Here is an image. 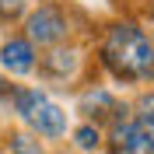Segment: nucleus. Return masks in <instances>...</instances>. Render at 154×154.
Wrapping results in <instances>:
<instances>
[{"label":"nucleus","mask_w":154,"mask_h":154,"mask_svg":"<svg viewBox=\"0 0 154 154\" xmlns=\"http://www.w3.org/2000/svg\"><path fill=\"white\" fill-rule=\"evenodd\" d=\"M102 63L119 81H151L154 77V42L137 25H112L102 42Z\"/></svg>","instance_id":"obj_1"},{"label":"nucleus","mask_w":154,"mask_h":154,"mask_svg":"<svg viewBox=\"0 0 154 154\" xmlns=\"http://www.w3.org/2000/svg\"><path fill=\"white\" fill-rule=\"evenodd\" d=\"M14 105H18V116L42 137H60L67 130V112L38 88H21L14 95Z\"/></svg>","instance_id":"obj_2"},{"label":"nucleus","mask_w":154,"mask_h":154,"mask_svg":"<svg viewBox=\"0 0 154 154\" xmlns=\"http://www.w3.org/2000/svg\"><path fill=\"white\" fill-rule=\"evenodd\" d=\"M28 42L32 46H53V42H60V38L67 35V14L60 7H53V4H42L38 11H32L28 18Z\"/></svg>","instance_id":"obj_3"},{"label":"nucleus","mask_w":154,"mask_h":154,"mask_svg":"<svg viewBox=\"0 0 154 154\" xmlns=\"http://www.w3.org/2000/svg\"><path fill=\"white\" fill-rule=\"evenodd\" d=\"M112 154H154L147 126L140 119H116L112 123Z\"/></svg>","instance_id":"obj_4"},{"label":"nucleus","mask_w":154,"mask_h":154,"mask_svg":"<svg viewBox=\"0 0 154 154\" xmlns=\"http://www.w3.org/2000/svg\"><path fill=\"white\" fill-rule=\"evenodd\" d=\"M0 63H4V70H11V74H32L35 70V46H32L28 38H7L4 42V49H0Z\"/></svg>","instance_id":"obj_5"},{"label":"nucleus","mask_w":154,"mask_h":154,"mask_svg":"<svg viewBox=\"0 0 154 154\" xmlns=\"http://www.w3.org/2000/svg\"><path fill=\"white\" fill-rule=\"evenodd\" d=\"M77 63H81V60H77V53L74 49H56V53H49L46 56V70L53 77H70L77 70Z\"/></svg>","instance_id":"obj_6"},{"label":"nucleus","mask_w":154,"mask_h":154,"mask_svg":"<svg viewBox=\"0 0 154 154\" xmlns=\"http://www.w3.org/2000/svg\"><path fill=\"white\" fill-rule=\"evenodd\" d=\"M74 140H77V147H81V151H95V147L102 144V137H98V126H91V123L77 126V130H74Z\"/></svg>","instance_id":"obj_7"},{"label":"nucleus","mask_w":154,"mask_h":154,"mask_svg":"<svg viewBox=\"0 0 154 154\" xmlns=\"http://www.w3.org/2000/svg\"><path fill=\"white\" fill-rule=\"evenodd\" d=\"M11 151L14 154H46L38 147V140H32V137H11Z\"/></svg>","instance_id":"obj_8"},{"label":"nucleus","mask_w":154,"mask_h":154,"mask_svg":"<svg viewBox=\"0 0 154 154\" xmlns=\"http://www.w3.org/2000/svg\"><path fill=\"white\" fill-rule=\"evenodd\" d=\"M133 119H140V123H154V91L137 102V116H133Z\"/></svg>","instance_id":"obj_9"},{"label":"nucleus","mask_w":154,"mask_h":154,"mask_svg":"<svg viewBox=\"0 0 154 154\" xmlns=\"http://www.w3.org/2000/svg\"><path fill=\"white\" fill-rule=\"evenodd\" d=\"M28 0H0V18H18Z\"/></svg>","instance_id":"obj_10"},{"label":"nucleus","mask_w":154,"mask_h":154,"mask_svg":"<svg viewBox=\"0 0 154 154\" xmlns=\"http://www.w3.org/2000/svg\"><path fill=\"white\" fill-rule=\"evenodd\" d=\"M4 91H7V84H4V77H0V98H4Z\"/></svg>","instance_id":"obj_11"}]
</instances>
